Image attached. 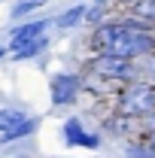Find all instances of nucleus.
<instances>
[{
    "instance_id": "dca6fc26",
    "label": "nucleus",
    "mask_w": 155,
    "mask_h": 158,
    "mask_svg": "<svg viewBox=\"0 0 155 158\" xmlns=\"http://www.w3.org/2000/svg\"><path fill=\"white\" fill-rule=\"evenodd\" d=\"M3 55H6V52H3V46H0V58H3Z\"/></svg>"
},
{
    "instance_id": "4468645a",
    "label": "nucleus",
    "mask_w": 155,
    "mask_h": 158,
    "mask_svg": "<svg viewBox=\"0 0 155 158\" xmlns=\"http://www.w3.org/2000/svg\"><path fill=\"white\" fill-rule=\"evenodd\" d=\"M146 134H149V137H155V113L149 116V122H146Z\"/></svg>"
},
{
    "instance_id": "6e6552de",
    "label": "nucleus",
    "mask_w": 155,
    "mask_h": 158,
    "mask_svg": "<svg viewBox=\"0 0 155 158\" xmlns=\"http://www.w3.org/2000/svg\"><path fill=\"white\" fill-rule=\"evenodd\" d=\"M82 19H85V6H73V9H67L64 15H58V19H55V27L67 31V27H76Z\"/></svg>"
},
{
    "instance_id": "ddd939ff",
    "label": "nucleus",
    "mask_w": 155,
    "mask_h": 158,
    "mask_svg": "<svg viewBox=\"0 0 155 158\" xmlns=\"http://www.w3.org/2000/svg\"><path fill=\"white\" fill-rule=\"evenodd\" d=\"M43 3H46V0H21L19 6H15V9H12V15H27V12H31V9H40V6H43Z\"/></svg>"
},
{
    "instance_id": "f03ea898",
    "label": "nucleus",
    "mask_w": 155,
    "mask_h": 158,
    "mask_svg": "<svg viewBox=\"0 0 155 158\" xmlns=\"http://www.w3.org/2000/svg\"><path fill=\"white\" fill-rule=\"evenodd\" d=\"M119 110L128 118H140V116H152L155 113V85L149 82H134L119 94Z\"/></svg>"
},
{
    "instance_id": "7ed1b4c3",
    "label": "nucleus",
    "mask_w": 155,
    "mask_h": 158,
    "mask_svg": "<svg viewBox=\"0 0 155 158\" xmlns=\"http://www.w3.org/2000/svg\"><path fill=\"white\" fill-rule=\"evenodd\" d=\"M91 70L100 73L103 79H116V82H128V79H137V64L125 58H113V55H97L91 61Z\"/></svg>"
},
{
    "instance_id": "423d86ee",
    "label": "nucleus",
    "mask_w": 155,
    "mask_h": 158,
    "mask_svg": "<svg viewBox=\"0 0 155 158\" xmlns=\"http://www.w3.org/2000/svg\"><path fill=\"white\" fill-rule=\"evenodd\" d=\"M64 140H67L70 146H88V149H94V146H97V137H94V134H88V131L82 128L79 118H70V122L64 125Z\"/></svg>"
},
{
    "instance_id": "2eb2a0df",
    "label": "nucleus",
    "mask_w": 155,
    "mask_h": 158,
    "mask_svg": "<svg viewBox=\"0 0 155 158\" xmlns=\"http://www.w3.org/2000/svg\"><path fill=\"white\" fill-rule=\"evenodd\" d=\"M122 3H128V6H131V3H137V0H122Z\"/></svg>"
},
{
    "instance_id": "39448f33",
    "label": "nucleus",
    "mask_w": 155,
    "mask_h": 158,
    "mask_svg": "<svg viewBox=\"0 0 155 158\" xmlns=\"http://www.w3.org/2000/svg\"><path fill=\"white\" fill-rule=\"evenodd\" d=\"M46 27H49V21H31V24H21V27H15V34L9 37V49H21V46H27V43L40 40Z\"/></svg>"
},
{
    "instance_id": "f257e3e1",
    "label": "nucleus",
    "mask_w": 155,
    "mask_h": 158,
    "mask_svg": "<svg viewBox=\"0 0 155 158\" xmlns=\"http://www.w3.org/2000/svg\"><path fill=\"white\" fill-rule=\"evenodd\" d=\"M94 46L103 49V55L134 61L155 49V34L149 24H140V21H107V24H97Z\"/></svg>"
},
{
    "instance_id": "f8f14e48",
    "label": "nucleus",
    "mask_w": 155,
    "mask_h": 158,
    "mask_svg": "<svg viewBox=\"0 0 155 158\" xmlns=\"http://www.w3.org/2000/svg\"><path fill=\"white\" fill-rule=\"evenodd\" d=\"M128 158H155V146H128Z\"/></svg>"
},
{
    "instance_id": "1a4fd4ad",
    "label": "nucleus",
    "mask_w": 155,
    "mask_h": 158,
    "mask_svg": "<svg viewBox=\"0 0 155 158\" xmlns=\"http://www.w3.org/2000/svg\"><path fill=\"white\" fill-rule=\"evenodd\" d=\"M21 122H24V113H19V110H0V134L12 131Z\"/></svg>"
},
{
    "instance_id": "9d476101",
    "label": "nucleus",
    "mask_w": 155,
    "mask_h": 158,
    "mask_svg": "<svg viewBox=\"0 0 155 158\" xmlns=\"http://www.w3.org/2000/svg\"><path fill=\"white\" fill-rule=\"evenodd\" d=\"M34 128H37V125H34V118H24L21 125H15L12 131H6V134H0V137H3V143H9V140H19V137H27V134H31Z\"/></svg>"
},
{
    "instance_id": "9b49d317",
    "label": "nucleus",
    "mask_w": 155,
    "mask_h": 158,
    "mask_svg": "<svg viewBox=\"0 0 155 158\" xmlns=\"http://www.w3.org/2000/svg\"><path fill=\"white\" fill-rule=\"evenodd\" d=\"M46 49V37L34 40V43H27V46H21V49H15V58H34L37 52H43Z\"/></svg>"
},
{
    "instance_id": "20e7f679",
    "label": "nucleus",
    "mask_w": 155,
    "mask_h": 158,
    "mask_svg": "<svg viewBox=\"0 0 155 158\" xmlns=\"http://www.w3.org/2000/svg\"><path fill=\"white\" fill-rule=\"evenodd\" d=\"M79 85H82L79 76H70V73H67V76H58L55 82H52V100H55L58 106L70 103V100L79 94Z\"/></svg>"
},
{
    "instance_id": "0eeeda50",
    "label": "nucleus",
    "mask_w": 155,
    "mask_h": 158,
    "mask_svg": "<svg viewBox=\"0 0 155 158\" xmlns=\"http://www.w3.org/2000/svg\"><path fill=\"white\" fill-rule=\"evenodd\" d=\"M128 12L140 19V24H146V21H155V0H137L128 6Z\"/></svg>"
}]
</instances>
